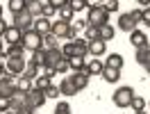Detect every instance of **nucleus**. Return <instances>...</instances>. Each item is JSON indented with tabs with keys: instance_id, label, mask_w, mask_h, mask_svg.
Listing matches in <instances>:
<instances>
[{
	"instance_id": "nucleus-44",
	"label": "nucleus",
	"mask_w": 150,
	"mask_h": 114,
	"mask_svg": "<svg viewBox=\"0 0 150 114\" xmlns=\"http://www.w3.org/2000/svg\"><path fill=\"white\" fill-rule=\"evenodd\" d=\"M48 2H50V5L55 7V9H62V7H66V5L71 2V0H48Z\"/></svg>"
},
{
	"instance_id": "nucleus-49",
	"label": "nucleus",
	"mask_w": 150,
	"mask_h": 114,
	"mask_svg": "<svg viewBox=\"0 0 150 114\" xmlns=\"http://www.w3.org/2000/svg\"><path fill=\"white\" fill-rule=\"evenodd\" d=\"M2 114H18V110H14V107H9V110H5Z\"/></svg>"
},
{
	"instance_id": "nucleus-46",
	"label": "nucleus",
	"mask_w": 150,
	"mask_h": 114,
	"mask_svg": "<svg viewBox=\"0 0 150 114\" xmlns=\"http://www.w3.org/2000/svg\"><path fill=\"white\" fill-rule=\"evenodd\" d=\"M2 57H7V55H5V53L0 55V78H2V76H7V66H5V62H2Z\"/></svg>"
},
{
	"instance_id": "nucleus-42",
	"label": "nucleus",
	"mask_w": 150,
	"mask_h": 114,
	"mask_svg": "<svg viewBox=\"0 0 150 114\" xmlns=\"http://www.w3.org/2000/svg\"><path fill=\"white\" fill-rule=\"evenodd\" d=\"M11 107V98H7V96H0V114L5 112V110H9Z\"/></svg>"
},
{
	"instance_id": "nucleus-43",
	"label": "nucleus",
	"mask_w": 150,
	"mask_h": 114,
	"mask_svg": "<svg viewBox=\"0 0 150 114\" xmlns=\"http://www.w3.org/2000/svg\"><path fill=\"white\" fill-rule=\"evenodd\" d=\"M141 23H146L150 28V7H143V9H141Z\"/></svg>"
},
{
	"instance_id": "nucleus-29",
	"label": "nucleus",
	"mask_w": 150,
	"mask_h": 114,
	"mask_svg": "<svg viewBox=\"0 0 150 114\" xmlns=\"http://www.w3.org/2000/svg\"><path fill=\"white\" fill-rule=\"evenodd\" d=\"M89 28V23H86V19H75L73 23H71V30H73V37L80 32V30H86Z\"/></svg>"
},
{
	"instance_id": "nucleus-48",
	"label": "nucleus",
	"mask_w": 150,
	"mask_h": 114,
	"mask_svg": "<svg viewBox=\"0 0 150 114\" xmlns=\"http://www.w3.org/2000/svg\"><path fill=\"white\" fill-rule=\"evenodd\" d=\"M130 14H132V19L137 21V23H141V9H132Z\"/></svg>"
},
{
	"instance_id": "nucleus-56",
	"label": "nucleus",
	"mask_w": 150,
	"mask_h": 114,
	"mask_svg": "<svg viewBox=\"0 0 150 114\" xmlns=\"http://www.w3.org/2000/svg\"><path fill=\"white\" fill-rule=\"evenodd\" d=\"M86 2H89V5H91V0H86Z\"/></svg>"
},
{
	"instance_id": "nucleus-11",
	"label": "nucleus",
	"mask_w": 150,
	"mask_h": 114,
	"mask_svg": "<svg viewBox=\"0 0 150 114\" xmlns=\"http://www.w3.org/2000/svg\"><path fill=\"white\" fill-rule=\"evenodd\" d=\"M137 25H139V23L132 19V14H130V11H127V14H121V16H118V28H121L123 32H127V34H130L132 30H137Z\"/></svg>"
},
{
	"instance_id": "nucleus-1",
	"label": "nucleus",
	"mask_w": 150,
	"mask_h": 114,
	"mask_svg": "<svg viewBox=\"0 0 150 114\" xmlns=\"http://www.w3.org/2000/svg\"><path fill=\"white\" fill-rule=\"evenodd\" d=\"M86 23L93 25V28H103L105 23H109V11L103 5H91L89 14H86Z\"/></svg>"
},
{
	"instance_id": "nucleus-5",
	"label": "nucleus",
	"mask_w": 150,
	"mask_h": 114,
	"mask_svg": "<svg viewBox=\"0 0 150 114\" xmlns=\"http://www.w3.org/2000/svg\"><path fill=\"white\" fill-rule=\"evenodd\" d=\"M14 28H18L21 32H28V30H32V28H34V16H32L28 9L18 11V14H14Z\"/></svg>"
},
{
	"instance_id": "nucleus-40",
	"label": "nucleus",
	"mask_w": 150,
	"mask_h": 114,
	"mask_svg": "<svg viewBox=\"0 0 150 114\" xmlns=\"http://www.w3.org/2000/svg\"><path fill=\"white\" fill-rule=\"evenodd\" d=\"M86 41H93V39H100V34H98V28H93V25H89L86 28Z\"/></svg>"
},
{
	"instance_id": "nucleus-30",
	"label": "nucleus",
	"mask_w": 150,
	"mask_h": 114,
	"mask_svg": "<svg viewBox=\"0 0 150 114\" xmlns=\"http://www.w3.org/2000/svg\"><path fill=\"white\" fill-rule=\"evenodd\" d=\"M130 107L134 110V112H141V110H146V100H143L141 96L134 94V98H132V103H130Z\"/></svg>"
},
{
	"instance_id": "nucleus-27",
	"label": "nucleus",
	"mask_w": 150,
	"mask_h": 114,
	"mask_svg": "<svg viewBox=\"0 0 150 114\" xmlns=\"http://www.w3.org/2000/svg\"><path fill=\"white\" fill-rule=\"evenodd\" d=\"M68 66H71V71H82L86 66V57H71Z\"/></svg>"
},
{
	"instance_id": "nucleus-35",
	"label": "nucleus",
	"mask_w": 150,
	"mask_h": 114,
	"mask_svg": "<svg viewBox=\"0 0 150 114\" xmlns=\"http://www.w3.org/2000/svg\"><path fill=\"white\" fill-rule=\"evenodd\" d=\"M62 53H64L66 59H71V57H75V43L73 41H68V43H64L62 46Z\"/></svg>"
},
{
	"instance_id": "nucleus-33",
	"label": "nucleus",
	"mask_w": 150,
	"mask_h": 114,
	"mask_svg": "<svg viewBox=\"0 0 150 114\" xmlns=\"http://www.w3.org/2000/svg\"><path fill=\"white\" fill-rule=\"evenodd\" d=\"M57 41H59V39L55 37V34H52V32H48L46 37H43V48H57Z\"/></svg>"
},
{
	"instance_id": "nucleus-21",
	"label": "nucleus",
	"mask_w": 150,
	"mask_h": 114,
	"mask_svg": "<svg viewBox=\"0 0 150 114\" xmlns=\"http://www.w3.org/2000/svg\"><path fill=\"white\" fill-rule=\"evenodd\" d=\"M105 66H112V68H118V71H121V68H123V55L112 53V55L105 59Z\"/></svg>"
},
{
	"instance_id": "nucleus-53",
	"label": "nucleus",
	"mask_w": 150,
	"mask_h": 114,
	"mask_svg": "<svg viewBox=\"0 0 150 114\" xmlns=\"http://www.w3.org/2000/svg\"><path fill=\"white\" fill-rule=\"evenodd\" d=\"M0 19H2V5H0Z\"/></svg>"
},
{
	"instance_id": "nucleus-16",
	"label": "nucleus",
	"mask_w": 150,
	"mask_h": 114,
	"mask_svg": "<svg viewBox=\"0 0 150 114\" xmlns=\"http://www.w3.org/2000/svg\"><path fill=\"white\" fill-rule=\"evenodd\" d=\"M130 43L134 48L148 46V34H146V32H141V30H132V32H130Z\"/></svg>"
},
{
	"instance_id": "nucleus-26",
	"label": "nucleus",
	"mask_w": 150,
	"mask_h": 114,
	"mask_svg": "<svg viewBox=\"0 0 150 114\" xmlns=\"http://www.w3.org/2000/svg\"><path fill=\"white\" fill-rule=\"evenodd\" d=\"M7 7H9L11 14H18V11L28 9V0H9V2H7Z\"/></svg>"
},
{
	"instance_id": "nucleus-15",
	"label": "nucleus",
	"mask_w": 150,
	"mask_h": 114,
	"mask_svg": "<svg viewBox=\"0 0 150 114\" xmlns=\"http://www.w3.org/2000/svg\"><path fill=\"white\" fill-rule=\"evenodd\" d=\"M46 57H48V62H46L48 66H57V64H59L62 59H66L59 46H57V48H48V50H46Z\"/></svg>"
},
{
	"instance_id": "nucleus-37",
	"label": "nucleus",
	"mask_w": 150,
	"mask_h": 114,
	"mask_svg": "<svg viewBox=\"0 0 150 114\" xmlns=\"http://www.w3.org/2000/svg\"><path fill=\"white\" fill-rule=\"evenodd\" d=\"M55 114H71V105L66 103V100H59L55 107Z\"/></svg>"
},
{
	"instance_id": "nucleus-4",
	"label": "nucleus",
	"mask_w": 150,
	"mask_h": 114,
	"mask_svg": "<svg viewBox=\"0 0 150 114\" xmlns=\"http://www.w3.org/2000/svg\"><path fill=\"white\" fill-rule=\"evenodd\" d=\"M5 66L9 76H23L28 68V59L25 57H5Z\"/></svg>"
},
{
	"instance_id": "nucleus-38",
	"label": "nucleus",
	"mask_w": 150,
	"mask_h": 114,
	"mask_svg": "<svg viewBox=\"0 0 150 114\" xmlns=\"http://www.w3.org/2000/svg\"><path fill=\"white\" fill-rule=\"evenodd\" d=\"M28 11L37 19V16H41V2H28Z\"/></svg>"
},
{
	"instance_id": "nucleus-6",
	"label": "nucleus",
	"mask_w": 150,
	"mask_h": 114,
	"mask_svg": "<svg viewBox=\"0 0 150 114\" xmlns=\"http://www.w3.org/2000/svg\"><path fill=\"white\" fill-rule=\"evenodd\" d=\"M50 32H52L57 39H71V37H73L71 23H68V21H62V19L52 21V28H50Z\"/></svg>"
},
{
	"instance_id": "nucleus-3",
	"label": "nucleus",
	"mask_w": 150,
	"mask_h": 114,
	"mask_svg": "<svg viewBox=\"0 0 150 114\" xmlns=\"http://www.w3.org/2000/svg\"><path fill=\"white\" fill-rule=\"evenodd\" d=\"M23 46H25V50H30V53H34V50H41L43 48V37L39 34V32H34V30H28V32H23Z\"/></svg>"
},
{
	"instance_id": "nucleus-28",
	"label": "nucleus",
	"mask_w": 150,
	"mask_h": 114,
	"mask_svg": "<svg viewBox=\"0 0 150 114\" xmlns=\"http://www.w3.org/2000/svg\"><path fill=\"white\" fill-rule=\"evenodd\" d=\"M50 85H52V78H48V76H39V78H34V87H37V89H41V91H46Z\"/></svg>"
},
{
	"instance_id": "nucleus-52",
	"label": "nucleus",
	"mask_w": 150,
	"mask_h": 114,
	"mask_svg": "<svg viewBox=\"0 0 150 114\" xmlns=\"http://www.w3.org/2000/svg\"><path fill=\"white\" fill-rule=\"evenodd\" d=\"M0 55H2V39H0Z\"/></svg>"
},
{
	"instance_id": "nucleus-31",
	"label": "nucleus",
	"mask_w": 150,
	"mask_h": 114,
	"mask_svg": "<svg viewBox=\"0 0 150 114\" xmlns=\"http://www.w3.org/2000/svg\"><path fill=\"white\" fill-rule=\"evenodd\" d=\"M68 5L73 7V11H75V14H77V11H84V9H89V2H86V0H71Z\"/></svg>"
},
{
	"instance_id": "nucleus-36",
	"label": "nucleus",
	"mask_w": 150,
	"mask_h": 114,
	"mask_svg": "<svg viewBox=\"0 0 150 114\" xmlns=\"http://www.w3.org/2000/svg\"><path fill=\"white\" fill-rule=\"evenodd\" d=\"M105 9L109 11V14H114V11H118V7H121V2L118 0H105V5H103Z\"/></svg>"
},
{
	"instance_id": "nucleus-23",
	"label": "nucleus",
	"mask_w": 150,
	"mask_h": 114,
	"mask_svg": "<svg viewBox=\"0 0 150 114\" xmlns=\"http://www.w3.org/2000/svg\"><path fill=\"white\" fill-rule=\"evenodd\" d=\"M98 34H100V39H103V41H109V39H114L116 30H114L112 23H105L103 28H98Z\"/></svg>"
},
{
	"instance_id": "nucleus-8",
	"label": "nucleus",
	"mask_w": 150,
	"mask_h": 114,
	"mask_svg": "<svg viewBox=\"0 0 150 114\" xmlns=\"http://www.w3.org/2000/svg\"><path fill=\"white\" fill-rule=\"evenodd\" d=\"M66 78L73 82V87L77 89V91H82V89H86V85H89V78H91V76H89L84 68H82V71H73L71 76H66Z\"/></svg>"
},
{
	"instance_id": "nucleus-18",
	"label": "nucleus",
	"mask_w": 150,
	"mask_h": 114,
	"mask_svg": "<svg viewBox=\"0 0 150 114\" xmlns=\"http://www.w3.org/2000/svg\"><path fill=\"white\" fill-rule=\"evenodd\" d=\"M100 76H103V80H105V82L114 85V82H118V80H121V71H118V68H112V66H105Z\"/></svg>"
},
{
	"instance_id": "nucleus-24",
	"label": "nucleus",
	"mask_w": 150,
	"mask_h": 114,
	"mask_svg": "<svg viewBox=\"0 0 150 114\" xmlns=\"http://www.w3.org/2000/svg\"><path fill=\"white\" fill-rule=\"evenodd\" d=\"M5 55H7V57H25V46H23V41L9 46L7 50H5Z\"/></svg>"
},
{
	"instance_id": "nucleus-39",
	"label": "nucleus",
	"mask_w": 150,
	"mask_h": 114,
	"mask_svg": "<svg viewBox=\"0 0 150 114\" xmlns=\"http://www.w3.org/2000/svg\"><path fill=\"white\" fill-rule=\"evenodd\" d=\"M55 68H57V73H59V76H66V73L71 71V66H68V59H62V62H59Z\"/></svg>"
},
{
	"instance_id": "nucleus-2",
	"label": "nucleus",
	"mask_w": 150,
	"mask_h": 114,
	"mask_svg": "<svg viewBox=\"0 0 150 114\" xmlns=\"http://www.w3.org/2000/svg\"><path fill=\"white\" fill-rule=\"evenodd\" d=\"M132 98H134V89L132 87H118L116 91H114L112 100L116 107H121V110H125V107H130Z\"/></svg>"
},
{
	"instance_id": "nucleus-13",
	"label": "nucleus",
	"mask_w": 150,
	"mask_h": 114,
	"mask_svg": "<svg viewBox=\"0 0 150 114\" xmlns=\"http://www.w3.org/2000/svg\"><path fill=\"white\" fill-rule=\"evenodd\" d=\"M134 57H137V62H139L141 66L150 73V43H148V46H143V48H137V55H134Z\"/></svg>"
},
{
	"instance_id": "nucleus-19",
	"label": "nucleus",
	"mask_w": 150,
	"mask_h": 114,
	"mask_svg": "<svg viewBox=\"0 0 150 114\" xmlns=\"http://www.w3.org/2000/svg\"><path fill=\"white\" fill-rule=\"evenodd\" d=\"M32 87H34V80H32V78H28V76H18L16 78V89H18L21 94H28Z\"/></svg>"
},
{
	"instance_id": "nucleus-47",
	"label": "nucleus",
	"mask_w": 150,
	"mask_h": 114,
	"mask_svg": "<svg viewBox=\"0 0 150 114\" xmlns=\"http://www.w3.org/2000/svg\"><path fill=\"white\" fill-rule=\"evenodd\" d=\"M18 114H34V110H32L30 105H23V107L18 110Z\"/></svg>"
},
{
	"instance_id": "nucleus-25",
	"label": "nucleus",
	"mask_w": 150,
	"mask_h": 114,
	"mask_svg": "<svg viewBox=\"0 0 150 114\" xmlns=\"http://www.w3.org/2000/svg\"><path fill=\"white\" fill-rule=\"evenodd\" d=\"M57 14H59V19L62 21H68V23H73L75 21V11L71 5H66V7H62V9H57Z\"/></svg>"
},
{
	"instance_id": "nucleus-34",
	"label": "nucleus",
	"mask_w": 150,
	"mask_h": 114,
	"mask_svg": "<svg viewBox=\"0 0 150 114\" xmlns=\"http://www.w3.org/2000/svg\"><path fill=\"white\" fill-rule=\"evenodd\" d=\"M43 94H46V98H59V96H62V91H59V85H55V82H52V85L48 87Z\"/></svg>"
},
{
	"instance_id": "nucleus-51",
	"label": "nucleus",
	"mask_w": 150,
	"mask_h": 114,
	"mask_svg": "<svg viewBox=\"0 0 150 114\" xmlns=\"http://www.w3.org/2000/svg\"><path fill=\"white\" fill-rule=\"evenodd\" d=\"M134 114H148V112H146V110H141V112H134Z\"/></svg>"
},
{
	"instance_id": "nucleus-10",
	"label": "nucleus",
	"mask_w": 150,
	"mask_h": 114,
	"mask_svg": "<svg viewBox=\"0 0 150 114\" xmlns=\"http://www.w3.org/2000/svg\"><path fill=\"white\" fill-rule=\"evenodd\" d=\"M86 43H89V57H100L107 50V41H103V39H93V41H86Z\"/></svg>"
},
{
	"instance_id": "nucleus-12",
	"label": "nucleus",
	"mask_w": 150,
	"mask_h": 114,
	"mask_svg": "<svg viewBox=\"0 0 150 114\" xmlns=\"http://www.w3.org/2000/svg\"><path fill=\"white\" fill-rule=\"evenodd\" d=\"M50 28H52V21L50 19H46V16H37V19H34V32H39V34H41V37H46L48 32H50Z\"/></svg>"
},
{
	"instance_id": "nucleus-7",
	"label": "nucleus",
	"mask_w": 150,
	"mask_h": 114,
	"mask_svg": "<svg viewBox=\"0 0 150 114\" xmlns=\"http://www.w3.org/2000/svg\"><path fill=\"white\" fill-rule=\"evenodd\" d=\"M25 98H28V105L32 107V110H39V107H43V103L48 100L46 94H43L41 89H37V87H32L28 94H25Z\"/></svg>"
},
{
	"instance_id": "nucleus-45",
	"label": "nucleus",
	"mask_w": 150,
	"mask_h": 114,
	"mask_svg": "<svg viewBox=\"0 0 150 114\" xmlns=\"http://www.w3.org/2000/svg\"><path fill=\"white\" fill-rule=\"evenodd\" d=\"M7 28H9V25H7V21H5V19H0V39L5 37V32H7Z\"/></svg>"
},
{
	"instance_id": "nucleus-22",
	"label": "nucleus",
	"mask_w": 150,
	"mask_h": 114,
	"mask_svg": "<svg viewBox=\"0 0 150 114\" xmlns=\"http://www.w3.org/2000/svg\"><path fill=\"white\" fill-rule=\"evenodd\" d=\"M59 91H62V96H75L77 94V89L73 87V82H71L68 78H64V80L59 82Z\"/></svg>"
},
{
	"instance_id": "nucleus-9",
	"label": "nucleus",
	"mask_w": 150,
	"mask_h": 114,
	"mask_svg": "<svg viewBox=\"0 0 150 114\" xmlns=\"http://www.w3.org/2000/svg\"><path fill=\"white\" fill-rule=\"evenodd\" d=\"M14 94H18V89H16V80H14L11 76H2V78H0V96L11 98Z\"/></svg>"
},
{
	"instance_id": "nucleus-57",
	"label": "nucleus",
	"mask_w": 150,
	"mask_h": 114,
	"mask_svg": "<svg viewBox=\"0 0 150 114\" xmlns=\"http://www.w3.org/2000/svg\"><path fill=\"white\" fill-rule=\"evenodd\" d=\"M148 110H150V103H148Z\"/></svg>"
},
{
	"instance_id": "nucleus-50",
	"label": "nucleus",
	"mask_w": 150,
	"mask_h": 114,
	"mask_svg": "<svg viewBox=\"0 0 150 114\" xmlns=\"http://www.w3.org/2000/svg\"><path fill=\"white\" fill-rule=\"evenodd\" d=\"M139 5H143V7H150V0H137Z\"/></svg>"
},
{
	"instance_id": "nucleus-55",
	"label": "nucleus",
	"mask_w": 150,
	"mask_h": 114,
	"mask_svg": "<svg viewBox=\"0 0 150 114\" xmlns=\"http://www.w3.org/2000/svg\"><path fill=\"white\" fill-rule=\"evenodd\" d=\"M96 2H105V0H96Z\"/></svg>"
},
{
	"instance_id": "nucleus-14",
	"label": "nucleus",
	"mask_w": 150,
	"mask_h": 114,
	"mask_svg": "<svg viewBox=\"0 0 150 114\" xmlns=\"http://www.w3.org/2000/svg\"><path fill=\"white\" fill-rule=\"evenodd\" d=\"M103 68H105V62H100L98 57H89L84 71L89 73V76H100V73H103Z\"/></svg>"
},
{
	"instance_id": "nucleus-41",
	"label": "nucleus",
	"mask_w": 150,
	"mask_h": 114,
	"mask_svg": "<svg viewBox=\"0 0 150 114\" xmlns=\"http://www.w3.org/2000/svg\"><path fill=\"white\" fill-rule=\"evenodd\" d=\"M23 76H28V78H32V80H34V78L39 76V66H34V64H28V68H25V73H23Z\"/></svg>"
},
{
	"instance_id": "nucleus-54",
	"label": "nucleus",
	"mask_w": 150,
	"mask_h": 114,
	"mask_svg": "<svg viewBox=\"0 0 150 114\" xmlns=\"http://www.w3.org/2000/svg\"><path fill=\"white\" fill-rule=\"evenodd\" d=\"M28 2H41V0H28Z\"/></svg>"
},
{
	"instance_id": "nucleus-17",
	"label": "nucleus",
	"mask_w": 150,
	"mask_h": 114,
	"mask_svg": "<svg viewBox=\"0 0 150 114\" xmlns=\"http://www.w3.org/2000/svg\"><path fill=\"white\" fill-rule=\"evenodd\" d=\"M2 39L7 41V46H14V43H21V39H23V32H21L18 28H14V25H9Z\"/></svg>"
},
{
	"instance_id": "nucleus-32",
	"label": "nucleus",
	"mask_w": 150,
	"mask_h": 114,
	"mask_svg": "<svg viewBox=\"0 0 150 114\" xmlns=\"http://www.w3.org/2000/svg\"><path fill=\"white\" fill-rule=\"evenodd\" d=\"M55 7L50 5V2H41V16H46V19H52L55 16Z\"/></svg>"
},
{
	"instance_id": "nucleus-20",
	"label": "nucleus",
	"mask_w": 150,
	"mask_h": 114,
	"mask_svg": "<svg viewBox=\"0 0 150 114\" xmlns=\"http://www.w3.org/2000/svg\"><path fill=\"white\" fill-rule=\"evenodd\" d=\"M48 57H46V48H41V50H34L32 53V57H30L28 64H34V66H46Z\"/></svg>"
}]
</instances>
